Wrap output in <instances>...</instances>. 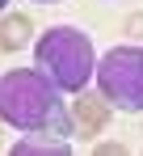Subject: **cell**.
I'll return each mask as SVG.
<instances>
[{
  "label": "cell",
  "mask_w": 143,
  "mask_h": 156,
  "mask_svg": "<svg viewBox=\"0 0 143 156\" xmlns=\"http://www.w3.org/2000/svg\"><path fill=\"white\" fill-rule=\"evenodd\" d=\"M0 118L30 135L72 139V110L63 105L59 89L34 68H17L0 76Z\"/></svg>",
  "instance_id": "obj_1"
},
{
  "label": "cell",
  "mask_w": 143,
  "mask_h": 156,
  "mask_svg": "<svg viewBox=\"0 0 143 156\" xmlns=\"http://www.w3.org/2000/svg\"><path fill=\"white\" fill-rule=\"evenodd\" d=\"M42 76L55 84V89H84L89 76H93L97 68V55H93V42H89V34L76 26H55L47 30L42 38H38V63H34Z\"/></svg>",
  "instance_id": "obj_2"
},
{
  "label": "cell",
  "mask_w": 143,
  "mask_h": 156,
  "mask_svg": "<svg viewBox=\"0 0 143 156\" xmlns=\"http://www.w3.org/2000/svg\"><path fill=\"white\" fill-rule=\"evenodd\" d=\"M97 84L101 97L122 110V114H139L143 110V47H114L97 63Z\"/></svg>",
  "instance_id": "obj_3"
},
{
  "label": "cell",
  "mask_w": 143,
  "mask_h": 156,
  "mask_svg": "<svg viewBox=\"0 0 143 156\" xmlns=\"http://www.w3.org/2000/svg\"><path fill=\"white\" fill-rule=\"evenodd\" d=\"M110 114H114V105L105 101L101 93H80L72 101V122L80 127V135H101L105 122H110Z\"/></svg>",
  "instance_id": "obj_4"
},
{
  "label": "cell",
  "mask_w": 143,
  "mask_h": 156,
  "mask_svg": "<svg viewBox=\"0 0 143 156\" xmlns=\"http://www.w3.org/2000/svg\"><path fill=\"white\" fill-rule=\"evenodd\" d=\"M30 34H34V21L25 13H9L0 21V51H21L30 47Z\"/></svg>",
  "instance_id": "obj_5"
},
{
  "label": "cell",
  "mask_w": 143,
  "mask_h": 156,
  "mask_svg": "<svg viewBox=\"0 0 143 156\" xmlns=\"http://www.w3.org/2000/svg\"><path fill=\"white\" fill-rule=\"evenodd\" d=\"M13 152H17V156H30V152H42V156H68V139H21Z\"/></svg>",
  "instance_id": "obj_6"
},
{
  "label": "cell",
  "mask_w": 143,
  "mask_h": 156,
  "mask_svg": "<svg viewBox=\"0 0 143 156\" xmlns=\"http://www.w3.org/2000/svg\"><path fill=\"white\" fill-rule=\"evenodd\" d=\"M93 152H97V156H122L126 148H122V144H97Z\"/></svg>",
  "instance_id": "obj_7"
},
{
  "label": "cell",
  "mask_w": 143,
  "mask_h": 156,
  "mask_svg": "<svg viewBox=\"0 0 143 156\" xmlns=\"http://www.w3.org/2000/svg\"><path fill=\"white\" fill-rule=\"evenodd\" d=\"M126 34H135V38H143V13H139V17H131V21H126Z\"/></svg>",
  "instance_id": "obj_8"
},
{
  "label": "cell",
  "mask_w": 143,
  "mask_h": 156,
  "mask_svg": "<svg viewBox=\"0 0 143 156\" xmlns=\"http://www.w3.org/2000/svg\"><path fill=\"white\" fill-rule=\"evenodd\" d=\"M4 4H9V0H0V13H4Z\"/></svg>",
  "instance_id": "obj_9"
},
{
  "label": "cell",
  "mask_w": 143,
  "mask_h": 156,
  "mask_svg": "<svg viewBox=\"0 0 143 156\" xmlns=\"http://www.w3.org/2000/svg\"><path fill=\"white\" fill-rule=\"evenodd\" d=\"M42 4H59V0H42Z\"/></svg>",
  "instance_id": "obj_10"
},
{
  "label": "cell",
  "mask_w": 143,
  "mask_h": 156,
  "mask_svg": "<svg viewBox=\"0 0 143 156\" xmlns=\"http://www.w3.org/2000/svg\"><path fill=\"white\" fill-rule=\"evenodd\" d=\"M0 135H4V131H0Z\"/></svg>",
  "instance_id": "obj_11"
}]
</instances>
